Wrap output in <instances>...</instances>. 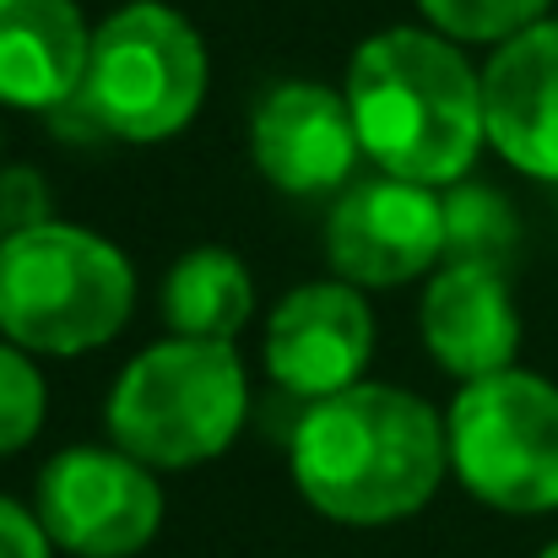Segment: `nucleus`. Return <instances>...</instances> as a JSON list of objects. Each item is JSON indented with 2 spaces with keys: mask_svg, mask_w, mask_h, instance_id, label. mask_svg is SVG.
<instances>
[{
  "mask_svg": "<svg viewBox=\"0 0 558 558\" xmlns=\"http://www.w3.org/2000/svg\"><path fill=\"white\" fill-rule=\"evenodd\" d=\"M299 494L337 526H390L417 515L450 466L445 417L396 385H348L310 401L288 439Z\"/></svg>",
  "mask_w": 558,
  "mask_h": 558,
  "instance_id": "nucleus-1",
  "label": "nucleus"
},
{
  "mask_svg": "<svg viewBox=\"0 0 558 558\" xmlns=\"http://www.w3.org/2000/svg\"><path fill=\"white\" fill-rule=\"evenodd\" d=\"M348 109L379 174L456 185L488 142L483 71L439 27H385L348 60Z\"/></svg>",
  "mask_w": 558,
  "mask_h": 558,
  "instance_id": "nucleus-2",
  "label": "nucleus"
},
{
  "mask_svg": "<svg viewBox=\"0 0 558 558\" xmlns=\"http://www.w3.org/2000/svg\"><path fill=\"white\" fill-rule=\"evenodd\" d=\"M136 310L125 250L82 222L16 228L0 244V337L38 359L109 348Z\"/></svg>",
  "mask_w": 558,
  "mask_h": 558,
  "instance_id": "nucleus-3",
  "label": "nucleus"
},
{
  "mask_svg": "<svg viewBox=\"0 0 558 558\" xmlns=\"http://www.w3.org/2000/svg\"><path fill=\"white\" fill-rule=\"evenodd\" d=\"M250 417V379L233 342L163 337L142 348L109 390L104 423L120 450L153 472L217 461Z\"/></svg>",
  "mask_w": 558,
  "mask_h": 558,
  "instance_id": "nucleus-4",
  "label": "nucleus"
},
{
  "mask_svg": "<svg viewBox=\"0 0 558 558\" xmlns=\"http://www.w3.org/2000/svg\"><path fill=\"white\" fill-rule=\"evenodd\" d=\"M76 104L104 142L153 147L180 136L206 104V44L185 11L131 0L93 27V54Z\"/></svg>",
  "mask_w": 558,
  "mask_h": 558,
  "instance_id": "nucleus-5",
  "label": "nucleus"
},
{
  "mask_svg": "<svg viewBox=\"0 0 558 558\" xmlns=\"http://www.w3.org/2000/svg\"><path fill=\"white\" fill-rule=\"evenodd\" d=\"M450 472L499 515L558 510V385L532 369L466 379L445 417Z\"/></svg>",
  "mask_w": 558,
  "mask_h": 558,
  "instance_id": "nucleus-6",
  "label": "nucleus"
},
{
  "mask_svg": "<svg viewBox=\"0 0 558 558\" xmlns=\"http://www.w3.org/2000/svg\"><path fill=\"white\" fill-rule=\"evenodd\" d=\"M38 521L76 558H131L163 526V488L120 445H71L38 472Z\"/></svg>",
  "mask_w": 558,
  "mask_h": 558,
  "instance_id": "nucleus-7",
  "label": "nucleus"
},
{
  "mask_svg": "<svg viewBox=\"0 0 558 558\" xmlns=\"http://www.w3.org/2000/svg\"><path fill=\"white\" fill-rule=\"evenodd\" d=\"M326 260L353 288H401L445 260V195L374 174L337 195L326 217Z\"/></svg>",
  "mask_w": 558,
  "mask_h": 558,
  "instance_id": "nucleus-8",
  "label": "nucleus"
},
{
  "mask_svg": "<svg viewBox=\"0 0 558 558\" xmlns=\"http://www.w3.org/2000/svg\"><path fill=\"white\" fill-rule=\"evenodd\" d=\"M250 158L260 180L288 195H331L353 185L364 158L348 93L320 82H277L250 114Z\"/></svg>",
  "mask_w": 558,
  "mask_h": 558,
  "instance_id": "nucleus-9",
  "label": "nucleus"
},
{
  "mask_svg": "<svg viewBox=\"0 0 558 558\" xmlns=\"http://www.w3.org/2000/svg\"><path fill=\"white\" fill-rule=\"evenodd\" d=\"M374 359V310L353 282H304L266 320V369L299 401L359 385Z\"/></svg>",
  "mask_w": 558,
  "mask_h": 558,
  "instance_id": "nucleus-10",
  "label": "nucleus"
},
{
  "mask_svg": "<svg viewBox=\"0 0 558 558\" xmlns=\"http://www.w3.org/2000/svg\"><path fill=\"white\" fill-rule=\"evenodd\" d=\"M488 147L526 180L558 185V16L494 44L483 71Z\"/></svg>",
  "mask_w": 558,
  "mask_h": 558,
  "instance_id": "nucleus-11",
  "label": "nucleus"
},
{
  "mask_svg": "<svg viewBox=\"0 0 558 558\" xmlns=\"http://www.w3.org/2000/svg\"><path fill=\"white\" fill-rule=\"evenodd\" d=\"M423 348L445 374L483 379V374L515 369L521 353V310L510 299L505 266L488 260H439V271L428 277L423 310Z\"/></svg>",
  "mask_w": 558,
  "mask_h": 558,
  "instance_id": "nucleus-12",
  "label": "nucleus"
},
{
  "mask_svg": "<svg viewBox=\"0 0 558 558\" xmlns=\"http://www.w3.org/2000/svg\"><path fill=\"white\" fill-rule=\"evenodd\" d=\"M93 27L76 0H0V104L54 114L82 93Z\"/></svg>",
  "mask_w": 558,
  "mask_h": 558,
  "instance_id": "nucleus-13",
  "label": "nucleus"
},
{
  "mask_svg": "<svg viewBox=\"0 0 558 558\" xmlns=\"http://www.w3.org/2000/svg\"><path fill=\"white\" fill-rule=\"evenodd\" d=\"M255 315V277L250 266L222 250L201 244L180 255L163 277V326L174 337H206V342H233Z\"/></svg>",
  "mask_w": 558,
  "mask_h": 558,
  "instance_id": "nucleus-14",
  "label": "nucleus"
},
{
  "mask_svg": "<svg viewBox=\"0 0 558 558\" xmlns=\"http://www.w3.org/2000/svg\"><path fill=\"white\" fill-rule=\"evenodd\" d=\"M521 239L510 201L488 185H445V260H488L505 266Z\"/></svg>",
  "mask_w": 558,
  "mask_h": 558,
  "instance_id": "nucleus-15",
  "label": "nucleus"
},
{
  "mask_svg": "<svg viewBox=\"0 0 558 558\" xmlns=\"http://www.w3.org/2000/svg\"><path fill=\"white\" fill-rule=\"evenodd\" d=\"M428 27H439L456 44H505L543 22L554 0H417Z\"/></svg>",
  "mask_w": 558,
  "mask_h": 558,
  "instance_id": "nucleus-16",
  "label": "nucleus"
},
{
  "mask_svg": "<svg viewBox=\"0 0 558 558\" xmlns=\"http://www.w3.org/2000/svg\"><path fill=\"white\" fill-rule=\"evenodd\" d=\"M44 412H49V390L33 353L0 337V456L27 450L44 428Z\"/></svg>",
  "mask_w": 558,
  "mask_h": 558,
  "instance_id": "nucleus-17",
  "label": "nucleus"
},
{
  "mask_svg": "<svg viewBox=\"0 0 558 558\" xmlns=\"http://www.w3.org/2000/svg\"><path fill=\"white\" fill-rule=\"evenodd\" d=\"M54 217V195H49V180L27 163H5L0 169V222L5 233L16 228H38Z\"/></svg>",
  "mask_w": 558,
  "mask_h": 558,
  "instance_id": "nucleus-18",
  "label": "nucleus"
},
{
  "mask_svg": "<svg viewBox=\"0 0 558 558\" xmlns=\"http://www.w3.org/2000/svg\"><path fill=\"white\" fill-rule=\"evenodd\" d=\"M0 558H54V543L38 521V510H22L0 494Z\"/></svg>",
  "mask_w": 558,
  "mask_h": 558,
  "instance_id": "nucleus-19",
  "label": "nucleus"
},
{
  "mask_svg": "<svg viewBox=\"0 0 558 558\" xmlns=\"http://www.w3.org/2000/svg\"><path fill=\"white\" fill-rule=\"evenodd\" d=\"M537 558H558V543H548V548H543V554H537Z\"/></svg>",
  "mask_w": 558,
  "mask_h": 558,
  "instance_id": "nucleus-20",
  "label": "nucleus"
},
{
  "mask_svg": "<svg viewBox=\"0 0 558 558\" xmlns=\"http://www.w3.org/2000/svg\"><path fill=\"white\" fill-rule=\"evenodd\" d=\"M0 244H5V222H0Z\"/></svg>",
  "mask_w": 558,
  "mask_h": 558,
  "instance_id": "nucleus-21",
  "label": "nucleus"
}]
</instances>
